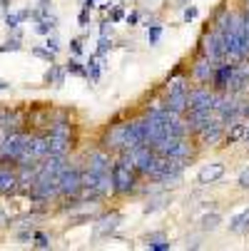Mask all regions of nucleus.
Wrapping results in <instances>:
<instances>
[{"instance_id":"1","label":"nucleus","mask_w":249,"mask_h":251,"mask_svg":"<svg viewBox=\"0 0 249 251\" xmlns=\"http://www.w3.org/2000/svg\"><path fill=\"white\" fill-rule=\"evenodd\" d=\"M139 174L135 172V167L122 159V157H115V164H112V187H115V197H127V194H135L137 187H139Z\"/></svg>"},{"instance_id":"2","label":"nucleus","mask_w":249,"mask_h":251,"mask_svg":"<svg viewBox=\"0 0 249 251\" xmlns=\"http://www.w3.org/2000/svg\"><path fill=\"white\" fill-rule=\"evenodd\" d=\"M28 134L25 129L20 132H10V134H3V139H0V164H15L23 154V147L28 142Z\"/></svg>"},{"instance_id":"3","label":"nucleus","mask_w":249,"mask_h":251,"mask_svg":"<svg viewBox=\"0 0 249 251\" xmlns=\"http://www.w3.org/2000/svg\"><path fill=\"white\" fill-rule=\"evenodd\" d=\"M197 52L209 57V60H215V62H222L224 60V38H222V32L215 30V27H207L202 32V38H199Z\"/></svg>"},{"instance_id":"4","label":"nucleus","mask_w":249,"mask_h":251,"mask_svg":"<svg viewBox=\"0 0 249 251\" xmlns=\"http://www.w3.org/2000/svg\"><path fill=\"white\" fill-rule=\"evenodd\" d=\"M83 189V167L80 164H70L60 174V199H78Z\"/></svg>"},{"instance_id":"5","label":"nucleus","mask_w":249,"mask_h":251,"mask_svg":"<svg viewBox=\"0 0 249 251\" xmlns=\"http://www.w3.org/2000/svg\"><path fill=\"white\" fill-rule=\"evenodd\" d=\"M125 125H127V120H112L108 127L102 129V137H100V147H105L108 152H112V154H117V152H122L125 150Z\"/></svg>"},{"instance_id":"6","label":"nucleus","mask_w":249,"mask_h":251,"mask_svg":"<svg viewBox=\"0 0 249 251\" xmlns=\"http://www.w3.org/2000/svg\"><path fill=\"white\" fill-rule=\"evenodd\" d=\"M190 110H215L217 104V90L212 85H192L187 92Z\"/></svg>"},{"instance_id":"7","label":"nucleus","mask_w":249,"mask_h":251,"mask_svg":"<svg viewBox=\"0 0 249 251\" xmlns=\"http://www.w3.org/2000/svg\"><path fill=\"white\" fill-rule=\"evenodd\" d=\"M215 67H217V62L215 60H209V57H204V55H194V60H192V65H190V80L194 82V85H209L212 82V75H215Z\"/></svg>"},{"instance_id":"8","label":"nucleus","mask_w":249,"mask_h":251,"mask_svg":"<svg viewBox=\"0 0 249 251\" xmlns=\"http://www.w3.org/2000/svg\"><path fill=\"white\" fill-rule=\"evenodd\" d=\"M112 164H115V154L112 152H108L105 147H95V150H90L87 152V157H85V169H90V172H95V174H105V172H112Z\"/></svg>"},{"instance_id":"9","label":"nucleus","mask_w":249,"mask_h":251,"mask_svg":"<svg viewBox=\"0 0 249 251\" xmlns=\"http://www.w3.org/2000/svg\"><path fill=\"white\" fill-rule=\"evenodd\" d=\"M224 129H227V125H222L220 120H215V122H209L207 127H202L199 132H194L192 137L197 142V147H215V145H222Z\"/></svg>"},{"instance_id":"10","label":"nucleus","mask_w":249,"mask_h":251,"mask_svg":"<svg viewBox=\"0 0 249 251\" xmlns=\"http://www.w3.org/2000/svg\"><path fill=\"white\" fill-rule=\"evenodd\" d=\"M20 192L15 164H0V197H15Z\"/></svg>"},{"instance_id":"11","label":"nucleus","mask_w":249,"mask_h":251,"mask_svg":"<svg viewBox=\"0 0 249 251\" xmlns=\"http://www.w3.org/2000/svg\"><path fill=\"white\" fill-rule=\"evenodd\" d=\"M120 224H122V214H120V211H110V214H105V217L95 219L92 231H95L97 239H108V236H112V234L117 231Z\"/></svg>"},{"instance_id":"12","label":"nucleus","mask_w":249,"mask_h":251,"mask_svg":"<svg viewBox=\"0 0 249 251\" xmlns=\"http://www.w3.org/2000/svg\"><path fill=\"white\" fill-rule=\"evenodd\" d=\"M224 174H227L224 162H209V164H202L199 172H197V184H202V187L217 184Z\"/></svg>"},{"instance_id":"13","label":"nucleus","mask_w":249,"mask_h":251,"mask_svg":"<svg viewBox=\"0 0 249 251\" xmlns=\"http://www.w3.org/2000/svg\"><path fill=\"white\" fill-rule=\"evenodd\" d=\"M145 145V129H142V115L130 117L125 125V150Z\"/></svg>"},{"instance_id":"14","label":"nucleus","mask_w":249,"mask_h":251,"mask_svg":"<svg viewBox=\"0 0 249 251\" xmlns=\"http://www.w3.org/2000/svg\"><path fill=\"white\" fill-rule=\"evenodd\" d=\"M234 62H227V60H222V62H217V67H215V75H212V87H215L217 92H227V87H229V80H232V73H234Z\"/></svg>"},{"instance_id":"15","label":"nucleus","mask_w":249,"mask_h":251,"mask_svg":"<svg viewBox=\"0 0 249 251\" xmlns=\"http://www.w3.org/2000/svg\"><path fill=\"white\" fill-rule=\"evenodd\" d=\"M215 120H217L215 110H187L185 112V122H187V127H190L192 134L199 132L202 127H207L209 122H215Z\"/></svg>"},{"instance_id":"16","label":"nucleus","mask_w":249,"mask_h":251,"mask_svg":"<svg viewBox=\"0 0 249 251\" xmlns=\"http://www.w3.org/2000/svg\"><path fill=\"white\" fill-rule=\"evenodd\" d=\"M162 104L172 115H180L185 117V112L190 110V102H187V92H177V95H162Z\"/></svg>"},{"instance_id":"17","label":"nucleus","mask_w":249,"mask_h":251,"mask_svg":"<svg viewBox=\"0 0 249 251\" xmlns=\"http://www.w3.org/2000/svg\"><path fill=\"white\" fill-rule=\"evenodd\" d=\"M244 137H247V120H239V122H232L227 129H224V139L222 145L227 147H234V145H244Z\"/></svg>"},{"instance_id":"18","label":"nucleus","mask_w":249,"mask_h":251,"mask_svg":"<svg viewBox=\"0 0 249 251\" xmlns=\"http://www.w3.org/2000/svg\"><path fill=\"white\" fill-rule=\"evenodd\" d=\"M190 75L187 73H174L165 82V95H177V92H190Z\"/></svg>"},{"instance_id":"19","label":"nucleus","mask_w":249,"mask_h":251,"mask_svg":"<svg viewBox=\"0 0 249 251\" xmlns=\"http://www.w3.org/2000/svg\"><path fill=\"white\" fill-rule=\"evenodd\" d=\"M227 229H229V234H237V236L249 234V206H244L239 214H234L227 224Z\"/></svg>"},{"instance_id":"20","label":"nucleus","mask_w":249,"mask_h":251,"mask_svg":"<svg viewBox=\"0 0 249 251\" xmlns=\"http://www.w3.org/2000/svg\"><path fill=\"white\" fill-rule=\"evenodd\" d=\"M142 241H145V246H147L150 251H169V249H172V244H169V239H167L165 231H152V234H147Z\"/></svg>"},{"instance_id":"21","label":"nucleus","mask_w":249,"mask_h":251,"mask_svg":"<svg viewBox=\"0 0 249 251\" xmlns=\"http://www.w3.org/2000/svg\"><path fill=\"white\" fill-rule=\"evenodd\" d=\"M65 75H67V70H65L62 65L50 62L48 73L43 75V82H45V85H53V87H62V85H65Z\"/></svg>"},{"instance_id":"22","label":"nucleus","mask_w":249,"mask_h":251,"mask_svg":"<svg viewBox=\"0 0 249 251\" xmlns=\"http://www.w3.org/2000/svg\"><path fill=\"white\" fill-rule=\"evenodd\" d=\"M169 201H172V197H169L167 192H155V194L150 197V201H147L145 206H142V211H145V214H155V211L165 209Z\"/></svg>"},{"instance_id":"23","label":"nucleus","mask_w":249,"mask_h":251,"mask_svg":"<svg viewBox=\"0 0 249 251\" xmlns=\"http://www.w3.org/2000/svg\"><path fill=\"white\" fill-rule=\"evenodd\" d=\"M222 224V214L220 211H207L204 217L199 219V231L202 234H212V231H217Z\"/></svg>"},{"instance_id":"24","label":"nucleus","mask_w":249,"mask_h":251,"mask_svg":"<svg viewBox=\"0 0 249 251\" xmlns=\"http://www.w3.org/2000/svg\"><path fill=\"white\" fill-rule=\"evenodd\" d=\"M28 18H32V10L30 8H23V10H13V13H5V27L8 30H18Z\"/></svg>"},{"instance_id":"25","label":"nucleus","mask_w":249,"mask_h":251,"mask_svg":"<svg viewBox=\"0 0 249 251\" xmlns=\"http://www.w3.org/2000/svg\"><path fill=\"white\" fill-rule=\"evenodd\" d=\"M102 60L105 57H100V55H90V60L85 62L87 65V80L90 82H100V75H102V70H105Z\"/></svg>"},{"instance_id":"26","label":"nucleus","mask_w":249,"mask_h":251,"mask_svg":"<svg viewBox=\"0 0 249 251\" xmlns=\"http://www.w3.org/2000/svg\"><path fill=\"white\" fill-rule=\"evenodd\" d=\"M65 70H67L70 75H78V77H85V80H87V65H83V62L78 60V55H70V57H67Z\"/></svg>"},{"instance_id":"27","label":"nucleus","mask_w":249,"mask_h":251,"mask_svg":"<svg viewBox=\"0 0 249 251\" xmlns=\"http://www.w3.org/2000/svg\"><path fill=\"white\" fill-rule=\"evenodd\" d=\"M30 244H32L35 249H53V239H50L45 231H35Z\"/></svg>"},{"instance_id":"28","label":"nucleus","mask_w":249,"mask_h":251,"mask_svg":"<svg viewBox=\"0 0 249 251\" xmlns=\"http://www.w3.org/2000/svg\"><path fill=\"white\" fill-rule=\"evenodd\" d=\"M110 50H112V38H110V35H100L95 55H100V57H108V52H110Z\"/></svg>"},{"instance_id":"29","label":"nucleus","mask_w":249,"mask_h":251,"mask_svg":"<svg viewBox=\"0 0 249 251\" xmlns=\"http://www.w3.org/2000/svg\"><path fill=\"white\" fill-rule=\"evenodd\" d=\"M32 55H35V57H40V60H45L48 65H50V62H55V57H57L48 45H45V48H32Z\"/></svg>"},{"instance_id":"30","label":"nucleus","mask_w":249,"mask_h":251,"mask_svg":"<svg viewBox=\"0 0 249 251\" xmlns=\"http://www.w3.org/2000/svg\"><path fill=\"white\" fill-rule=\"evenodd\" d=\"M162 38V25H147V43L155 48Z\"/></svg>"},{"instance_id":"31","label":"nucleus","mask_w":249,"mask_h":251,"mask_svg":"<svg viewBox=\"0 0 249 251\" xmlns=\"http://www.w3.org/2000/svg\"><path fill=\"white\" fill-rule=\"evenodd\" d=\"M18 50H23V45H20V38H10L8 43H3V45H0V52H18Z\"/></svg>"},{"instance_id":"32","label":"nucleus","mask_w":249,"mask_h":251,"mask_svg":"<svg viewBox=\"0 0 249 251\" xmlns=\"http://www.w3.org/2000/svg\"><path fill=\"white\" fill-rule=\"evenodd\" d=\"M237 187H239L242 192H249V167H244V169L239 172V176H237Z\"/></svg>"},{"instance_id":"33","label":"nucleus","mask_w":249,"mask_h":251,"mask_svg":"<svg viewBox=\"0 0 249 251\" xmlns=\"http://www.w3.org/2000/svg\"><path fill=\"white\" fill-rule=\"evenodd\" d=\"M197 15H199L197 5H185V13H182V20H185V23H192Z\"/></svg>"},{"instance_id":"34","label":"nucleus","mask_w":249,"mask_h":251,"mask_svg":"<svg viewBox=\"0 0 249 251\" xmlns=\"http://www.w3.org/2000/svg\"><path fill=\"white\" fill-rule=\"evenodd\" d=\"M45 45H48V48H50L55 55L62 50V45H60V40H57V35H55V32H50V35H48V43H45Z\"/></svg>"},{"instance_id":"35","label":"nucleus","mask_w":249,"mask_h":251,"mask_svg":"<svg viewBox=\"0 0 249 251\" xmlns=\"http://www.w3.org/2000/svg\"><path fill=\"white\" fill-rule=\"evenodd\" d=\"M70 52H73V55H83V40L80 38H75V40H70Z\"/></svg>"},{"instance_id":"36","label":"nucleus","mask_w":249,"mask_h":251,"mask_svg":"<svg viewBox=\"0 0 249 251\" xmlns=\"http://www.w3.org/2000/svg\"><path fill=\"white\" fill-rule=\"evenodd\" d=\"M80 27H87V20H90V8L87 5H83V10H80Z\"/></svg>"},{"instance_id":"37","label":"nucleus","mask_w":249,"mask_h":251,"mask_svg":"<svg viewBox=\"0 0 249 251\" xmlns=\"http://www.w3.org/2000/svg\"><path fill=\"white\" fill-rule=\"evenodd\" d=\"M137 23H139V13L135 10V13H130V15H127V25H137Z\"/></svg>"},{"instance_id":"38","label":"nucleus","mask_w":249,"mask_h":251,"mask_svg":"<svg viewBox=\"0 0 249 251\" xmlns=\"http://www.w3.org/2000/svg\"><path fill=\"white\" fill-rule=\"evenodd\" d=\"M8 224H10V219H8L5 209H0V226H8Z\"/></svg>"},{"instance_id":"39","label":"nucleus","mask_w":249,"mask_h":251,"mask_svg":"<svg viewBox=\"0 0 249 251\" xmlns=\"http://www.w3.org/2000/svg\"><path fill=\"white\" fill-rule=\"evenodd\" d=\"M242 120H249V102H242Z\"/></svg>"},{"instance_id":"40","label":"nucleus","mask_w":249,"mask_h":251,"mask_svg":"<svg viewBox=\"0 0 249 251\" xmlns=\"http://www.w3.org/2000/svg\"><path fill=\"white\" fill-rule=\"evenodd\" d=\"M110 20H112V23H117V20H122V10H112V15H110Z\"/></svg>"},{"instance_id":"41","label":"nucleus","mask_w":249,"mask_h":251,"mask_svg":"<svg viewBox=\"0 0 249 251\" xmlns=\"http://www.w3.org/2000/svg\"><path fill=\"white\" fill-rule=\"evenodd\" d=\"M8 3H10V0H0V8H3V10H5V13H8V8H10V5H8Z\"/></svg>"},{"instance_id":"42","label":"nucleus","mask_w":249,"mask_h":251,"mask_svg":"<svg viewBox=\"0 0 249 251\" xmlns=\"http://www.w3.org/2000/svg\"><path fill=\"white\" fill-rule=\"evenodd\" d=\"M0 90H10V82H5V80H0Z\"/></svg>"},{"instance_id":"43","label":"nucleus","mask_w":249,"mask_h":251,"mask_svg":"<svg viewBox=\"0 0 249 251\" xmlns=\"http://www.w3.org/2000/svg\"><path fill=\"white\" fill-rule=\"evenodd\" d=\"M177 3H182V8H185V5H190V3H187V0H177Z\"/></svg>"},{"instance_id":"44","label":"nucleus","mask_w":249,"mask_h":251,"mask_svg":"<svg viewBox=\"0 0 249 251\" xmlns=\"http://www.w3.org/2000/svg\"><path fill=\"white\" fill-rule=\"evenodd\" d=\"M0 112H3V104H0Z\"/></svg>"},{"instance_id":"45","label":"nucleus","mask_w":249,"mask_h":251,"mask_svg":"<svg viewBox=\"0 0 249 251\" xmlns=\"http://www.w3.org/2000/svg\"><path fill=\"white\" fill-rule=\"evenodd\" d=\"M0 139H3V134H0Z\"/></svg>"}]
</instances>
